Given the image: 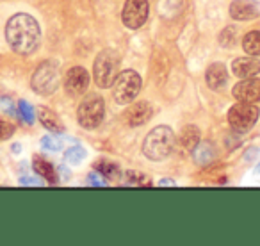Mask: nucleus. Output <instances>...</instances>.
Masks as SVG:
<instances>
[{"label":"nucleus","mask_w":260,"mask_h":246,"mask_svg":"<svg viewBox=\"0 0 260 246\" xmlns=\"http://www.w3.org/2000/svg\"><path fill=\"white\" fill-rule=\"evenodd\" d=\"M6 40L13 52L20 55H30L41 43V29L36 18L27 13H18L9 18L6 25Z\"/></svg>","instance_id":"1"},{"label":"nucleus","mask_w":260,"mask_h":246,"mask_svg":"<svg viewBox=\"0 0 260 246\" xmlns=\"http://www.w3.org/2000/svg\"><path fill=\"white\" fill-rule=\"evenodd\" d=\"M175 146V134L170 127L159 125L153 131L148 132V136L143 141V153L150 161H164L171 156Z\"/></svg>","instance_id":"2"},{"label":"nucleus","mask_w":260,"mask_h":246,"mask_svg":"<svg viewBox=\"0 0 260 246\" xmlns=\"http://www.w3.org/2000/svg\"><path fill=\"white\" fill-rule=\"evenodd\" d=\"M59 82H61V70H59V63L54 59L41 63L30 79L34 93L41 95V97L54 95L59 89Z\"/></svg>","instance_id":"3"},{"label":"nucleus","mask_w":260,"mask_h":246,"mask_svg":"<svg viewBox=\"0 0 260 246\" xmlns=\"http://www.w3.org/2000/svg\"><path fill=\"white\" fill-rule=\"evenodd\" d=\"M119 70V55L114 50H102L93 65V79L98 87L107 89L114 84Z\"/></svg>","instance_id":"4"},{"label":"nucleus","mask_w":260,"mask_h":246,"mask_svg":"<svg viewBox=\"0 0 260 246\" xmlns=\"http://www.w3.org/2000/svg\"><path fill=\"white\" fill-rule=\"evenodd\" d=\"M141 86V75L134 70H126L116 77L114 84H112V97L118 104H130L139 95Z\"/></svg>","instance_id":"5"},{"label":"nucleus","mask_w":260,"mask_h":246,"mask_svg":"<svg viewBox=\"0 0 260 246\" xmlns=\"http://www.w3.org/2000/svg\"><path fill=\"white\" fill-rule=\"evenodd\" d=\"M105 116V102L100 95H89L77 109V119L80 127L96 129Z\"/></svg>","instance_id":"6"},{"label":"nucleus","mask_w":260,"mask_h":246,"mask_svg":"<svg viewBox=\"0 0 260 246\" xmlns=\"http://www.w3.org/2000/svg\"><path fill=\"white\" fill-rule=\"evenodd\" d=\"M258 107L248 102H241V104H235L234 107L228 111V123L235 132L242 134V132H248L249 129L258 121Z\"/></svg>","instance_id":"7"},{"label":"nucleus","mask_w":260,"mask_h":246,"mask_svg":"<svg viewBox=\"0 0 260 246\" xmlns=\"http://www.w3.org/2000/svg\"><path fill=\"white\" fill-rule=\"evenodd\" d=\"M148 0H126L123 6L121 20L128 29H141L148 20Z\"/></svg>","instance_id":"8"},{"label":"nucleus","mask_w":260,"mask_h":246,"mask_svg":"<svg viewBox=\"0 0 260 246\" xmlns=\"http://www.w3.org/2000/svg\"><path fill=\"white\" fill-rule=\"evenodd\" d=\"M89 87V73L82 66H73L64 75V89L70 97L84 95Z\"/></svg>","instance_id":"9"},{"label":"nucleus","mask_w":260,"mask_h":246,"mask_svg":"<svg viewBox=\"0 0 260 246\" xmlns=\"http://www.w3.org/2000/svg\"><path fill=\"white\" fill-rule=\"evenodd\" d=\"M232 93L239 102H248V104L260 102V79L256 77L242 79L241 82L235 84Z\"/></svg>","instance_id":"10"},{"label":"nucleus","mask_w":260,"mask_h":246,"mask_svg":"<svg viewBox=\"0 0 260 246\" xmlns=\"http://www.w3.org/2000/svg\"><path fill=\"white\" fill-rule=\"evenodd\" d=\"M153 114V109L150 105V102H134V104H130V107H126V111L123 112V118L128 125L132 127H139L143 123H146Z\"/></svg>","instance_id":"11"},{"label":"nucleus","mask_w":260,"mask_h":246,"mask_svg":"<svg viewBox=\"0 0 260 246\" xmlns=\"http://www.w3.org/2000/svg\"><path fill=\"white\" fill-rule=\"evenodd\" d=\"M260 72V61L255 55H249V57H237L232 63V73L239 79H248L253 77Z\"/></svg>","instance_id":"12"},{"label":"nucleus","mask_w":260,"mask_h":246,"mask_svg":"<svg viewBox=\"0 0 260 246\" xmlns=\"http://www.w3.org/2000/svg\"><path fill=\"white\" fill-rule=\"evenodd\" d=\"M230 16L237 22H249L258 16V9L249 0H234L230 4Z\"/></svg>","instance_id":"13"},{"label":"nucleus","mask_w":260,"mask_h":246,"mask_svg":"<svg viewBox=\"0 0 260 246\" xmlns=\"http://www.w3.org/2000/svg\"><path fill=\"white\" fill-rule=\"evenodd\" d=\"M205 80L210 89H221L228 80V72L224 68V65H221V63L210 65L205 72Z\"/></svg>","instance_id":"14"},{"label":"nucleus","mask_w":260,"mask_h":246,"mask_svg":"<svg viewBox=\"0 0 260 246\" xmlns=\"http://www.w3.org/2000/svg\"><path fill=\"white\" fill-rule=\"evenodd\" d=\"M38 118H40L41 125H43L47 131L55 132V134H62V132H64V123H62L61 118H59L54 111H50V109L40 107L38 109Z\"/></svg>","instance_id":"15"},{"label":"nucleus","mask_w":260,"mask_h":246,"mask_svg":"<svg viewBox=\"0 0 260 246\" xmlns=\"http://www.w3.org/2000/svg\"><path fill=\"white\" fill-rule=\"evenodd\" d=\"M192 157H194V163L198 164V166H207V164H210L216 159V150H214L212 143L202 141L192 150Z\"/></svg>","instance_id":"16"},{"label":"nucleus","mask_w":260,"mask_h":246,"mask_svg":"<svg viewBox=\"0 0 260 246\" xmlns=\"http://www.w3.org/2000/svg\"><path fill=\"white\" fill-rule=\"evenodd\" d=\"M32 166H34V171H36L40 177H43L45 180H48L50 184H57V171L54 170V166H52L48 161H45L43 157H40V156H36L34 157V163H32Z\"/></svg>","instance_id":"17"},{"label":"nucleus","mask_w":260,"mask_h":246,"mask_svg":"<svg viewBox=\"0 0 260 246\" xmlns=\"http://www.w3.org/2000/svg\"><path fill=\"white\" fill-rule=\"evenodd\" d=\"M200 143V131L198 127H194V125H187V127H184V131L180 132V145L184 150H187V152H192V150L196 148V145Z\"/></svg>","instance_id":"18"},{"label":"nucleus","mask_w":260,"mask_h":246,"mask_svg":"<svg viewBox=\"0 0 260 246\" xmlns=\"http://www.w3.org/2000/svg\"><path fill=\"white\" fill-rule=\"evenodd\" d=\"M242 48L248 52L249 55H260V30H249L244 38H242Z\"/></svg>","instance_id":"19"},{"label":"nucleus","mask_w":260,"mask_h":246,"mask_svg":"<svg viewBox=\"0 0 260 246\" xmlns=\"http://www.w3.org/2000/svg\"><path fill=\"white\" fill-rule=\"evenodd\" d=\"M94 170H98V173L104 175L107 180H114V178L121 177V170L116 163H111V161H98L94 164Z\"/></svg>","instance_id":"20"},{"label":"nucleus","mask_w":260,"mask_h":246,"mask_svg":"<svg viewBox=\"0 0 260 246\" xmlns=\"http://www.w3.org/2000/svg\"><path fill=\"white\" fill-rule=\"evenodd\" d=\"M125 186H152V180L141 171H126L125 173Z\"/></svg>","instance_id":"21"},{"label":"nucleus","mask_w":260,"mask_h":246,"mask_svg":"<svg viewBox=\"0 0 260 246\" xmlns=\"http://www.w3.org/2000/svg\"><path fill=\"white\" fill-rule=\"evenodd\" d=\"M64 157L70 164H80L84 161V157H86V150H84L82 146H72V148L66 152Z\"/></svg>","instance_id":"22"},{"label":"nucleus","mask_w":260,"mask_h":246,"mask_svg":"<svg viewBox=\"0 0 260 246\" xmlns=\"http://www.w3.org/2000/svg\"><path fill=\"white\" fill-rule=\"evenodd\" d=\"M18 111L27 123H34V109L30 107V104H27L25 100H20L18 102Z\"/></svg>","instance_id":"23"},{"label":"nucleus","mask_w":260,"mask_h":246,"mask_svg":"<svg viewBox=\"0 0 260 246\" xmlns=\"http://www.w3.org/2000/svg\"><path fill=\"white\" fill-rule=\"evenodd\" d=\"M235 33L237 30L234 29V27H226V29L221 33V36H219V43L223 45V47H232V45L235 43Z\"/></svg>","instance_id":"24"},{"label":"nucleus","mask_w":260,"mask_h":246,"mask_svg":"<svg viewBox=\"0 0 260 246\" xmlns=\"http://www.w3.org/2000/svg\"><path fill=\"white\" fill-rule=\"evenodd\" d=\"M13 132H15V125H11V123L6 121V119H0V141L11 138Z\"/></svg>","instance_id":"25"},{"label":"nucleus","mask_w":260,"mask_h":246,"mask_svg":"<svg viewBox=\"0 0 260 246\" xmlns=\"http://www.w3.org/2000/svg\"><path fill=\"white\" fill-rule=\"evenodd\" d=\"M41 145L48 150H54V152H59V150H61V141H57V139L52 138V136H47V138L41 139Z\"/></svg>","instance_id":"26"},{"label":"nucleus","mask_w":260,"mask_h":246,"mask_svg":"<svg viewBox=\"0 0 260 246\" xmlns=\"http://www.w3.org/2000/svg\"><path fill=\"white\" fill-rule=\"evenodd\" d=\"M89 184L102 188V186H107V180H105V177L102 173H91L89 175Z\"/></svg>","instance_id":"27"},{"label":"nucleus","mask_w":260,"mask_h":246,"mask_svg":"<svg viewBox=\"0 0 260 246\" xmlns=\"http://www.w3.org/2000/svg\"><path fill=\"white\" fill-rule=\"evenodd\" d=\"M22 184H27V186H41L43 182L34 180V178H25V177H23V178H22Z\"/></svg>","instance_id":"28"},{"label":"nucleus","mask_w":260,"mask_h":246,"mask_svg":"<svg viewBox=\"0 0 260 246\" xmlns=\"http://www.w3.org/2000/svg\"><path fill=\"white\" fill-rule=\"evenodd\" d=\"M160 186H175V182L173 180H162L160 182Z\"/></svg>","instance_id":"29"},{"label":"nucleus","mask_w":260,"mask_h":246,"mask_svg":"<svg viewBox=\"0 0 260 246\" xmlns=\"http://www.w3.org/2000/svg\"><path fill=\"white\" fill-rule=\"evenodd\" d=\"M255 171H256V175H260V163H258V166H256V170H255Z\"/></svg>","instance_id":"30"}]
</instances>
